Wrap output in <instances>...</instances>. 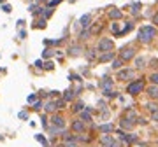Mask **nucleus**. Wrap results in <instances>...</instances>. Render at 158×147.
<instances>
[{
  "label": "nucleus",
  "instance_id": "15",
  "mask_svg": "<svg viewBox=\"0 0 158 147\" xmlns=\"http://www.w3.org/2000/svg\"><path fill=\"white\" fill-rule=\"evenodd\" d=\"M148 95H149V98H158V86L151 84V86L148 88Z\"/></svg>",
  "mask_w": 158,
  "mask_h": 147
},
{
  "label": "nucleus",
  "instance_id": "18",
  "mask_svg": "<svg viewBox=\"0 0 158 147\" xmlns=\"http://www.w3.org/2000/svg\"><path fill=\"white\" fill-rule=\"evenodd\" d=\"M146 67V58L139 56V58H135V68H144Z\"/></svg>",
  "mask_w": 158,
  "mask_h": 147
},
{
  "label": "nucleus",
  "instance_id": "35",
  "mask_svg": "<svg viewBox=\"0 0 158 147\" xmlns=\"http://www.w3.org/2000/svg\"><path fill=\"white\" fill-rule=\"evenodd\" d=\"M65 147H77V142H65Z\"/></svg>",
  "mask_w": 158,
  "mask_h": 147
},
{
  "label": "nucleus",
  "instance_id": "20",
  "mask_svg": "<svg viewBox=\"0 0 158 147\" xmlns=\"http://www.w3.org/2000/svg\"><path fill=\"white\" fill-rule=\"evenodd\" d=\"M84 109H86V107H84V103H83V102H76V105H74V109H72V110H74V112H83Z\"/></svg>",
  "mask_w": 158,
  "mask_h": 147
},
{
  "label": "nucleus",
  "instance_id": "42",
  "mask_svg": "<svg viewBox=\"0 0 158 147\" xmlns=\"http://www.w3.org/2000/svg\"><path fill=\"white\" fill-rule=\"evenodd\" d=\"M153 23H155V25H158V12L153 16Z\"/></svg>",
  "mask_w": 158,
  "mask_h": 147
},
{
  "label": "nucleus",
  "instance_id": "27",
  "mask_svg": "<svg viewBox=\"0 0 158 147\" xmlns=\"http://www.w3.org/2000/svg\"><path fill=\"white\" fill-rule=\"evenodd\" d=\"M56 109H65V100H56Z\"/></svg>",
  "mask_w": 158,
  "mask_h": 147
},
{
  "label": "nucleus",
  "instance_id": "2",
  "mask_svg": "<svg viewBox=\"0 0 158 147\" xmlns=\"http://www.w3.org/2000/svg\"><path fill=\"white\" fill-rule=\"evenodd\" d=\"M144 88H146V82H144V79H135V81H132V82L128 84L127 91H128V95L135 96V95L142 93V91H144Z\"/></svg>",
  "mask_w": 158,
  "mask_h": 147
},
{
  "label": "nucleus",
  "instance_id": "36",
  "mask_svg": "<svg viewBox=\"0 0 158 147\" xmlns=\"http://www.w3.org/2000/svg\"><path fill=\"white\" fill-rule=\"evenodd\" d=\"M49 56H53V51L51 49H46V51H44V58H49Z\"/></svg>",
  "mask_w": 158,
  "mask_h": 147
},
{
  "label": "nucleus",
  "instance_id": "24",
  "mask_svg": "<svg viewBox=\"0 0 158 147\" xmlns=\"http://www.w3.org/2000/svg\"><path fill=\"white\" fill-rule=\"evenodd\" d=\"M149 81L155 84V86H158V72H155V74H151L149 75Z\"/></svg>",
  "mask_w": 158,
  "mask_h": 147
},
{
  "label": "nucleus",
  "instance_id": "41",
  "mask_svg": "<svg viewBox=\"0 0 158 147\" xmlns=\"http://www.w3.org/2000/svg\"><path fill=\"white\" fill-rule=\"evenodd\" d=\"M35 67H39V68H40V67H44V63H42L40 60H37V61H35Z\"/></svg>",
  "mask_w": 158,
  "mask_h": 147
},
{
  "label": "nucleus",
  "instance_id": "43",
  "mask_svg": "<svg viewBox=\"0 0 158 147\" xmlns=\"http://www.w3.org/2000/svg\"><path fill=\"white\" fill-rule=\"evenodd\" d=\"M146 123H148V121H146L144 117H139V124H146Z\"/></svg>",
  "mask_w": 158,
  "mask_h": 147
},
{
  "label": "nucleus",
  "instance_id": "33",
  "mask_svg": "<svg viewBox=\"0 0 158 147\" xmlns=\"http://www.w3.org/2000/svg\"><path fill=\"white\" fill-rule=\"evenodd\" d=\"M58 4H60V0H51V2L48 4V7L51 9V7H55V5H58Z\"/></svg>",
  "mask_w": 158,
  "mask_h": 147
},
{
  "label": "nucleus",
  "instance_id": "31",
  "mask_svg": "<svg viewBox=\"0 0 158 147\" xmlns=\"http://www.w3.org/2000/svg\"><path fill=\"white\" fill-rule=\"evenodd\" d=\"M151 121H155V123H158V110H155V112H151Z\"/></svg>",
  "mask_w": 158,
  "mask_h": 147
},
{
  "label": "nucleus",
  "instance_id": "5",
  "mask_svg": "<svg viewBox=\"0 0 158 147\" xmlns=\"http://www.w3.org/2000/svg\"><path fill=\"white\" fill-rule=\"evenodd\" d=\"M112 47H114V44L109 39H102L98 42V51H102V53H109V51H112Z\"/></svg>",
  "mask_w": 158,
  "mask_h": 147
},
{
  "label": "nucleus",
  "instance_id": "9",
  "mask_svg": "<svg viewBox=\"0 0 158 147\" xmlns=\"http://www.w3.org/2000/svg\"><path fill=\"white\" fill-rule=\"evenodd\" d=\"M112 84H114V82H112V79L104 77V79L100 81V88H102V89H104V93H105V91H111V89H112Z\"/></svg>",
  "mask_w": 158,
  "mask_h": 147
},
{
  "label": "nucleus",
  "instance_id": "40",
  "mask_svg": "<svg viewBox=\"0 0 158 147\" xmlns=\"http://www.w3.org/2000/svg\"><path fill=\"white\" fill-rule=\"evenodd\" d=\"M2 9H4V12H11V5H7V4H5Z\"/></svg>",
  "mask_w": 158,
  "mask_h": 147
},
{
  "label": "nucleus",
  "instance_id": "17",
  "mask_svg": "<svg viewBox=\"0 0 158 147\" xmlns=\"http://www.w3.org/2000/svg\"><path fill=\"white\" fill-rule=\"evenodd\" d=\"M120 126H121V128H125V130H132V128H133V123H132V121H127V119H123V117H121Z\"/></svg>",
  "mask_w": 158,
  "mask_h": 147
},
{
  "label": "nucleus",
  "instance_id": "25",
  "mask_svg": "<svg viewBox=\"0 0 158 147\" xmlns=\"http://www.w3.org/2000/svg\"><path fill=\"white\" fill-rule=\"evenodd\" d=\"M146 109H148V110H151V112H155V110H158V105L151 102V103H148V105H146Z\"/></svg>",
  "mask_w": 158,
  "mask_h": 147
},
{
  "label": "nucleus",
  "instance_id": "3",
  "mask_svg": "<svg viewBox=\"0 0 158 147\" xmlns=\"http://www.w3.org/2000/svg\"><path fill=\"white\" fill-rule=\"evenodd\" d=\"M118 79H121V81H135V70L133 68H120L118 70Z\"/></svg>",
  "mask_w": 158,
  "mask_h": 147
},
{
  "label": "nucleus",
  "instance_id": "12",
  "mask_svg": "<svg viewBox=\"0 0 158 147\" xmlns=\"http://www.w3.org/2000/svg\"><path fill=\"white\" fill-rule=\"evenodd\" d=\"M100 142H102L104 147H111L112 144H114V140H112V137H111L109 133H107V135H102V137H100Z\"/></svg>",
  "mask_w": 158,
  "mask_h": 147
},
{
  "label": "nucleus",
  "instance_id": "30",
  "mask_svg": "<svg viewBox=\"0 0 158 147\" xmlns=\"http://www.w3.org/2000/svg\"><path fill=\"white\" fill-rule=\"evenodd\" d=\"M37 100H39V98H37V95H30V96H28V103H35Z\"/></svg>",
  "mask_w": 158,
  "mask_h": 147
},
{
  "label": "nucleus",
  "instance_id": "19",
  "mask_svg": "<svg viewBox=\"0 0 158 147\" xmlns=\"http://www.w3.org/2000/svg\"><path fill=\"white\" fill-rule=\"evenodd\" d=\"M44 109H46V112H55L56 110V102H48L44 105Z\"/></svg>",
  "mask_w": 158,
  "mask_h": 147
},
{
  "label": "nucleus",
  "instance_id": "1",
  "mask_svg": "<svg viewBox=\"0 0 158 147\" xmlns=\"http://www.w3.org/2000/svg\"><path fill=\"white\" fill-rule=\"evenodd\" d=\"M156 37V28L155 26H141V30H139V33H137V39L141 40V42H149V40H153Z\"/></svg>",
  "mask_w": 158,
  "mask_h": 147
},
{
  "label": "nucleus",
  "instance_id": "13",
  "mask_svg": "<svg viewBox=\"0 0 158 147\" xmlns=\"http://www.w3.org/2000/svg\"><path fill=\"white\" fill-rule=\"evenodd\" d=\"M121 16H123L121 9H111L109 11V18L111 19H121Z\"/></svg>",
  "mask_w": 158,
  "mask_h": 147
},
{
  "label": "nucleus",
  "instance_id": "11",
  "mask_svg": "<svg viewBox=\"0 0 158 147\" xmlns=\"http://www.w3.org/2000/svg\"><path fill=\"white\" fill-rule=\"evenodd\" d=\"M112 130H114V126H112L111 123H105V124H100V126H98V131H100L102 135H107V133H111Z\"/></svg>",
  "mask_w": 158,
  "mask_h": 147
},
{
  "label": "nucleus",
  "instance_id": "37",
  "mask_svg": "<svg viewBox=\"0 0 158 147\" xmlns=\"http://www.w3.org/2000/svg\"><path fill=\"white\" fill-rule=\"evenodd\" d=\"M44 68H46V70H51V68H53V63H51V61L44 63Z\"/></svg>",
  "mask_w": 158,
  "mask_h": 147
},
{
  "label": "nucleus",
  "instance_id": "46",
  "mask_svg": "<svg viewBox=\"0 0 158 147\" xmlns=\"http://www.w3.org/2000/svg\"><path fill=\"white\" fill-rule=\"evenodd\" d=\"M0 2H4V0H0Z\"/></svg>",
  "mask_w": 158,
  "mask_h": 147
},
{
  "label": "nucleus",
  "instance_id": "23",
  "mask_svg": "<svg viewBox=\"0 0 158 147\" xmlns=\"http://www.w3.org/2000/svg\"><path fill=\"white\" fill-rule=\"evenodd\" d=\"M69 53H70L72 56H77V54L81 53V47H77V46H72V47L69 49Z\"/></svg>",
  "mask_w": 158,
  "mask_h": 147
},
{
  "label": "nucleus",
  "instance_id": "14",
  "mask_svg": "<svg viewBox=\"0 0 158 147\" xmlns=\"http://www.w3.org/2000/svg\"><path fill=\"white\" fill-rule=\"evenodd\" d=\"M79 119H81V121H84V123H90V121H92V114H90V110H88V109H84L83 112H79Z\"/></svg>",
  "mask_w": 158,
  "mask_h": 147
},
{
  "label": "nucleus",
  "instance_id": "10",
  "mask_svg": "<svg viewBox=\"0 0 158 147\" xmlns=\"http://www.w3.org/2000/svg\"><path fill=\"white\" fill-rule=\"evenodd\" d=\"M90 23H92V14H83V16L79 18V25H81L83 28H88Z\"/></svg>",
  "mask_w": 158,
  "mask_h": 147
},
{
  "label": "nucleus",
  "instance_id": "7",
  "mask_svg": "<svg viewBox=\"0 0 158 147\" xmlns=\"http://www.w3.org/2000/svg\"><path fill=\"white\" fill-rule=\"evenodd\" d=\"M51 124L55 126V128H60V130H63V128H65V119H63L62 116H56V114H55V116L51 117Z\"/></svg>",
  "mask_w": 158,
  "mask_h": 147
},
{
  "label": "nucleus",
  "instance_id": "28",
  "mask_svg": "<svg viewBox=\"0 0 158 147\" xmlns=\"http://www.w3.org/2000/svg\"><path fill=\"white\" fill-rule=\"evenodd\" d=\"M35 138H37V140H39V142H40L42 145H48V142H46V138H44L42 135H35Z\"/></svg>",
  "mask_w": 158,
  "mask_h": 147
},
{
  "label": "nucleus",
  "instance_id": "39",
  "mask_svg": "<svg viewBox=\"0 0 158 147\" xmlns=\"http://www.w3.org/2000/svg\"><path fill=\"white\" fill-rule=\"evenodd\" d=\"M112 32H114V33H118V32H120V26H118L116 23H114V25H112Z\"/></svg>",
  "mask_w": 158,
  "mask_h": 147
},
{
  "label": "nucleus",
  "instance_id": "4",
  "mask_svg": "<svg viewBox=\"0 0 158 147\" xmlns=\"http://www.w3.org/2000/svg\"><path fill=\"white\" fill-rule=\"evenodd\" d=\"M133 56H135V49H133L132 46L123 47V49H121V53H120V58H121L123 61H128V60H132Z\"/></svg>",
  "mask_w": 158,
  "mask_h": 147
},
{
  "label": "nucleus",
  "instance_id": "22",
  "mask_svg": "<svg viewBox=\"0 0 158 147\" xmlns=\"http://www.w3.org/2000/svg\"><path fill=\"white\" fill-rule=\"evenodd\" d=\"M121 65H123V60H121V58H116L114 61H112V68H116V70H120Z\"/></svg>",
  "mask_w": 158,
  "mask_h": 147
},
{
  "label": "nucleus",
  "instance_id": "45",
  "mask_svg": "<svg viewBox=\"0 0 158 147\" xmlns=\"http://www.w3.org/2000/svg\"><path fill=\"white\" fill-rule=\"evenodd\" d=\"M56 147H65V145H56Z\"/></svg>",
  "mask_w": 158,
  "mask_h": 147
},
{
  "label": "nucleus",
  "instance_id": "44",
  "mask_svg": "<svg viewBox=\"0 0 158 147\" xmlns=\"http://www.w3.org/2000/svg\"><path fill=\"white\" fill-rule=\"evenodd\" d=\"M151 67H158V61L156 60H151Z\"/></svg>",
  "mask_w": 158,
  "mask_h": 147
},
{
  "label": "nucleus",
  "instance_id": "8",
  "mask_svg": "<svg viewBox=\"0 0 158 147\" xmlns=\"http://www.w3.org/2000/svg\"><path fill=\"white\" fill-rule=\"evenodd\" d=\"M123 119L135 123V119H137V112H135L133 109H130V107H127V109H125V112H123Z\"/></svg>",
  "mask_w": 158,
  "mask_h": 147
},
{
  "label": "nucleus",
  "instance_id": "16",
  "mask_svg": "<svg viewBox=\"0 0 158 147\" xmlns=\"http://www.w3.org/2000/svg\"><path fill=\"white\" fill-rule=\"evenodd\" d=\"M112 58H114V53L109 51V53H104V54L98 58V61H100V63H104V61H109V60H112Z\"/></svg>",
  "mask_w": 158,
  "mask_h": 147
},
{
  "label": "nucleus",
  "instance_id": "6",
  "mask_svg": "<svg viewBox=\"0 0 158 147\" xmlns=\"http://www.w3.org/2000/svg\"><path fill=\"white\" fill-rule=\"evenodd\" d=\"M70 128H72V131H74V133H84L86 126H84V121H81V119H76V121H72Z\"/></svg>",
  "mask_w": 158,
  "mask_h": 147
},
{
  "label": "nucleus",
  "instance_id": "34",
  "mask_svg": "<svg viewBox=\"0 0 158 147\" xmlns=\"http://www.w3.org/2000/svg\"><path fill=\"white\" fill-rule=\"evenodd\" d=\"M18 116H19V119H28V112H25V110H23V112H19Z\"/></svg>",
  "mask_w": 158,
  "mask_h": 147
},
{
  "label": "nucleus",
  "instance_id": "26",
  "mask_svg": "<svg viewBox=\"0 0 158 147\" xmlns=\"http://www.w3.org/2000/svg\"><path fill=\"white\" fill-rule=\"evenodd\" d=\"M90 33H92V30H88V28H86V30H83V32H81V35H79V37H81V39H88V37H90Z\"/></svg>",
  "mask_w": 158,
  "mask_h": 147
},
{
  "label": "nucleus",
  "instance_id": "38",
  "mask_svg": "<svg viewBox=\"0 0 158 147\" xmlns=\"http://www.w3.org/2000/svg\"><path fill=\"white\" fill-rule=\"evenodd\" d=\"M51 14H53V11H51V9H48V11H44V18H49Z\"/></svg>",
  "mask_w": 158,
  "mask_h": 147
},
{
  "label": "nucleus",
  "instance_id": "29",
  "mask_svg": "<svg viewBox=\"0 0 158 147\" xmlns=\"http://www.w3.org/2000/svg\"><path fill=\"white\" fill-rule=\"evenodd\" d=\"M139 9H141V4L137 2V4H133V9H132V14H137L139 12Z\"/></svg>",
  "mask_w": 158,
  "mask_h": 147
},
{
  "label": "nucleus",
  "instance_id": "32",
  "mask_svg": "<svg viewBox=\"0 0 158 147\" xmlns=\"http://www.w3.org/2000/svg\"><path fill=\"white\" fill-rule=\"evenodd\" d=\"M40 107H42V102H40V100H37V102L34 103V109H35V110H40Z\"/></svg>",
  "mask_w": 158,
  "mask_h": 147
},
{
  "label": "nucleus",
  "instance_id": "21",
  "mask_svg": "<svg viewBox=\"0 0 158 147\" xmlns=\"http://www.w3.org/2000/svg\"><path fill=\"white\" fill-rule=\"evenodd\" d=\"M72 98H74V91H72V89H67V91L63 93V100H65V102H69V100H72Z\"/></svg>",
  "mask_w": 158,
  "mask_h": 147
}]
</instances>
